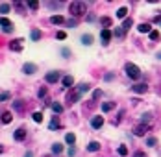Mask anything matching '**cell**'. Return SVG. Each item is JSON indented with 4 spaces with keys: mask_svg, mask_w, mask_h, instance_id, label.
<instances>
[{
    "mask_svg": "<svg viewBox=\"0 0 161 157\" xmlns=\"http://www.w3.org/2000/svg\"><path fill=\"white\" fill-rule=\"evenodd\" d=\"M115 35H117V37H122V35H124V30H122V28H117V30H115Z\"/></svg>",
    "mask_w": 161,
    "mask_h": 157,
    "instance_id": "cell-43",
    "label": "cell"
},
{
    "mask_svg": "<svg viewBox=\"0 0 161 157\" xmlns=\"http://www.w3.org/2000/svg\"><path fill=\"white\" fill-rule=\"evenodd\" d=\"M24 157H34V152H26V153H24Z\"/></svg>",
    "mask_w": 161,
    "mask_h": 157,
    "instance_id": "cell-49",
    "label": "cell"
},
{
    "mask_svg": "<svg viewBox=\"0 0 161 157\" xmlns=\"http://www.w3.org/2000/svg\"><path fill=\"white\" fill-rule=\"evenodd\" d=\"M30 37H31V41H39V39H41V31H39V30H31Z\"/></svg>",
    "mask_w": 161,
    "mask_h": 157,
    "instance_id": "cell-26",
    "label": "cell"
},
{
    "mask_svg": "<svg viewBox=\"0 0 161 157\" xmlns=\"http://www.w3.org/2000/svg\"><path fill=\"white\" fill-rule=\"evenodd\" d=\"M67 153H69V157H74V155H76V148H72V146H70Z\"/></svg>",
    "mask_w": 161,
    "mask_h": 157,
    "instance_id": "cell-45",
    "label": "cell"
},
{
    "mask_svg": "<svg viewBox=\"0 0 161 157\" xmlns=\"http://www.w3.org/2000/svg\"><path fill=\"white\" fill-rule=\"evenodd\" d=\"M137 30L141 31V33H148V35H150V31H152V26L146 24V22H143V24H139V26H137Z\"/></svg>",
    "mask_w": 161,
    "mask_h": 157,
    "instance_id": "cell-14",
    "label": "cell"
},
{
    "mask_svg": "<svg viewBox=\"0 0 161 157\" xmlns=\"http://www.w3.org/2000/svg\"><path fill=\"white\" fill-rule=\"evenodd\" d=\"M104 80H106V81H111V80H113V72H107V74L104 76Z\"/></svg>",
    "mask_w": 161,
    "mask_h": 157,
    "instance_id": "cell-47",
    "label": "cell"
},
{
    "mask_svg": "<svg viewBox=\"0 0 161 157\" xmlns=\"http://www.w3.org/2000/svg\"><path fill=\"white\" fill-rule=\"evenodd\" d=\"M126 15H128V9L126 7H121L119 11H117V17H119V19H126Z\"/></svg>",
    "mask_w": 161,
    "mask_h": 157,
    "instance_id": "cell-31",
    "label": "cell"
},
{
    "mask_svg": "<svg viewBox=\"0 0 161 157\" xmlns=\"http://www.w3.org/2000/svg\"><path fill=\"white\" fill-rule=\"evenodd\" d=\"M59 126H61V124H59L58 117H54V120L50 122V126H48V128H50V129H56V128H59Z\"/></svg>",
    "mask_w": 161,
    "mask_h": 157,
    "instance_id": "cell-32",
    "label": "cell"
},
{
    "mask_svg": "<svg viewBox=\"0 0 161 157\" xmlns=\"http://www.w3.org/2000/svg\"><path fill=\"white\" fill-rule=\"evenodd\" d=\"M67 26H69V28H74V26H76V20H74V19L67 20Z\"/></svg>",
    "mask_w": 161,
    "mask_h": 157,
    "instance_id": "cell-46",
    "label": "cell"
},
{
    "mask_svg": "<svg viewBox=\"0 0 161 157\" xmlns=\"http://www.w3.org/2000/svg\"><path fill=\"white\" fill-rule=\"evenodd\" d=\"M100 96H102V91H100V89H98V91H94V92H93V102H94V100H98Z\"/></svg>",
    "mask_w": 161,
    "mask_h": 157,
    "instance_id": "cell-41",
    "label": "cell"
},
{
    "mask_svg": "<svg viewBox=\"0 0 161 157\" xmlns=\"http://www.w3.org/2000/svg\"><path fill=\"white\" fill-rule=\"evenodd\" d=\"M22 72H24V74H35V72H37V65H35V63H24Z\"/></svg>",
    "mask_w": 161,
    "mask_h": 157,
    "instance_id": "cell-7",
    "label": "cell"
},
{
    "mask_svg": "<svg viewBox=\"0 0 161 157\" xmlns=\"http://www.w3.org/2000/svg\"><path fill=\"white\" fill-rule=\"evenodd\" d=\"M87 150H89V152H98V150H100V142L91 141V142H89V146H87Z\"/></svg>",
    "mask_w": 161,
    "mask_h": 157,
    "instance_id": "cell-17",
    "label": "cell"
},
{
    "mask_svg": "<svg viewBox=\"0 0 161 157\" xmlns=\"http://www.w3.org/2000/svg\"><path fill=\"white\" fill-rule=\"evenodd\" d=\"M113 107H115V103H113V102H104V103H102V111H104V113L111 111Z\"/></svg>",
    "mask_w": 161,
    "mask_h": 157,
    "instance_id": "cell-21",
    "label": "cell"
},
{
    "mask_svg": "<svg viewBox=\"0 0 161 157\" xmlns=\"http://www.w3.org/2000/svg\"><path fill=\"white\" fill-rule=\"evenodd\" d=\"M100 35H102V43H104V45H107V43L111 41V35H113V33H111V30H109V28H104Z\"/></svg>",
    "mask_w": 161,
    "mask_h": 157,
    "instance_id": "cell-8",
    "label": "cell"
},
{
    "mask_svg": "<svg viewBox=\"0 0 161 157\" xmlns=\"http://www.w3.org/2000/svg\"><path fill=\"white\" fill-rule=\"evenodd\" d=\"M11 118H13L11 113H4L2 115V124H9V122H11Z\"/></svg>",
    "mask_w": 161,
    "mask_h": 157,
    "instance_id": "cell-29",
    "label": "cell"
},
{
    "mask_svg": "<svg viewBox=\"0 0 161 157\" xmlns=\"http://www.w3.org/2000/svg\"><path fill=\"white\" fill-rule=\"evenodd\" d=\"M9 98H11V94H9V92H2V94H0V102H6Z\"/></svg>",
    "mask_w": 161,
    "mask_h": 157,
    "instance_id": "cell-38",
    "label": "cell"
},
{
    "mask_svg": "<svg viewBox=\"0 0 161 157\" xmlns=\"http://www.w3.org/2000/svg\"><path fill=\"white\" fill-rule=\"evenodd\" d=\"M50 22L52 24H63V22H65V19H63L61 15H52L50 17Z\"/></svg>",
    "mask_w": 161,
    "mask_h": 157,
    "instance_id": "cell-16",
    "label": "cell"
},
{
    "mask_svg": "<svg viewBox=\"0 0 161 157\" xmlns=\"http://www.w3.org/2000/svg\"><path fill=\"white\" fill-rule=\"evenodd\" d=\"M0 26H4V31L6 33H9V31L13 30V22L9 19H6V17H0Z\"/></svg>",
    "mask_w": 161,
    "mask_h": 157,
    "instance_id": "cell-6",
    "label": "cell"
},
{
    "mask_svg": "<svg viewBox=\"0 0 161 157\" xmlns=\"http://www.w3.org/2000/svg\"><path fill=\"white\" fill-rule=\"evenodd\" d=\"M76 89L80 91V94H83V92H87V91L91 89V85H89V83H80V85H78Z\"/></svg>",
    "mask_w": 161,
    "mask_h": 157,
    "instance_id": "cell-22",
    "label": "cell"
},
{
    "mask_svg": "<svg viewBox=\"0 0 161 157\" xmlns=\"http://www.w3.org/2000/svg\"><path fill=\"white\" fill-rule=\"evenodd\" d=\"M117 152H119L121 157H126L128 155V148H126V146H119V150H117Z\"/></svg>",
    "mask_w": 161,
    "mask_h": 157,
    "instance_id": "cell-36",
    "label": "cell"
},
{
    "mask_svg": "<svg viewBox=\"0 0 161 157\" xmlns=\"http://www.w3.org/2000/svg\"><path fill=\"white\" fill-rule=\"evenodd\" d=\"M56 37H58L59 41H63V39L67 37V33H65V31H58V33H56Z\"/></svg>",
    "mask_w": 161,
    "mask_h": 157,
    "instance_id": "cell-42",
    "label": "cell"
},
{
    "mask_svg": "<svg viewBox=\"0 0 161 157\" xmlns=\"http://www.w3.org/2000/svg\"><path fill=\"white\" fill-rule=\"evenodd\" d=\"M157 144V139L156 137H148L146 139V146H156Z\"/></svg>",
    "mask_w": 161,
    "mask_h": 157,
    "instance_id": "cell-37",
    "label": "cell"
},
{
    "mask_svg": "<svg viewBox=\"0 0 161 157\" xmlns=\"http://www.w3.org/2000/svg\"><path fill=\"white\" fill-rule=\"evenodd\" d=\"M82 45H85V46H91V45H93V35H89V33L82 35Z\"/></svg>",
    "mask_w": 161,
    "mask_h": 157,
    "instance_id": "cell-15",
    "label": "cell"
},
{
    "mask_svg": "<svg viewBox=\"0 0 161 157\" xmlns=\"http://www.w3.org/2000/svg\"><path fill=\"white\" fill-rule=\"evenodd\" d=\"M9 9H11V4H7V2L0 4V13H9Z\"/></svg>",
    "mask_w": 161,
    "mask_h": 157,
    "instance_id": "cell-24",
    "label": "cell"
},
{
    "mask_svg": "<svg viewBox=\"0 0 161 157\" xmlns=\"http://www.w3.org/2000/svg\"><path fill=\"white\" fill-rule=\"evenodd\" d=\"M132 91L137 92V94H145V92L148 91V85H146V83H137V85L132 87Z\"/></svg>",
    "mask_w": 161,
    "mask_h": 157,
    "instance_id": "cell-9",
    "label": "cell"
},
{
    "mask_svg": "<svg viewBox=\"0 0 161 157\" xmlns=\"http://www.w3.org/2000/svg\"><path fill=\"white\" fill-rule=\"evenodd\" d=\"M61 152H63V146H61V144L56 142V144L52 146V153H56V155H58V153H61Z\"/></svg>",
    "mask_w": 161,
    "mask_h": 157,
    "instance_id": "cell-28",
    "label": "cell"
},
{
    "mask_svg": "<svg viewBox=\"0 0 161 157\" xmlns=\"http://www.w3.org/2000/svg\"><path fill=\"white\" fill-rule=\"evenodd\" d=\"M13 137H15V141H24V139H26V129H24V128H19V129L13 133Z\"/></svg>",
    "mask_w": 161,
    "mask_h": 157,
    "instance_id": "cell-10",
    "label": "cell"
},
{
    "mask_svg": "<svg viewBox=\"0 0 161 157\" xmlns=\"http://www.w3.org/2000/svg\"><path fill=\"white\" fill-rule=\"evenodd\" d=\"M59 78H61V74H59L58 70H52V72H48V74L45 76L46 83H58V81H59Z\"/></svg>",
    "mask_w": 161,
    "mask_h": 157,
    "instance_id": "cell-5",
    "label": "cell"
},
{
    "mask_svg": "<svg viewBox=\"0 0 161 157\" xmlns=\"http://www.w3.org/2000/svg\"><path fill=\"white\" fill-rule=\"evenodd\" d=\"M61 56H63V57H69V56H70V50H69V48H63V50H61Z\"/></svg>",
    "mask_w": 161,
    "mask_h": 157,
    "instance_id": "cell-44",
    "label": "cell"
},
{
    "mask_svg": "<svg viewBox=\"0 0 161 157\" xmlns=\"http://www.w3.org/2000/svg\"><path fill=\"white\" fill-rule=\"evenodd\" d=\"M157 57H159V59H161V52H159V54H157Z\"/></svg>",
    "mask_w": 161,
    "mask_h": 157,
    "instance_id": "cell-52",
    "label": "cell"
},
{
    "mask_svg": "<svg viewBox=\"0 0 161 157\" xmlns=\"http://www.w3.org/2000/svg\"><path fill=\"white\" fill-rule=\"evenodd\" d=\"M100 24H102L104 28H109V26L113 24V20H111L109 17H102V19H100Z\"/></svg>",
    "mask_w": 161,
    "mask_h": 157,
    "instance_id": "cell-19",
    "label": "cell"
},
{
    "mask_svg": "<svg viewBox=\"0 0 161 157\" xmlns=\"http://www.w3.org/2000/svg\"><path fill=\"white\" fill-rule=\"evenodd\" d=\"M148 129H150L148 124H139V126H135V128H133V135H135V137H145V133Z\"/></svg>",
    "mask_w": 161,
    "mask_h": 157,
    "instance_id": "cell-4",
    "label": "cell"
},
{
    "mask_svg": "<svg viewBox=\"0 0 161 157\" xmlns=\"http://www.w3.org/2000/svg\"><path fill=\"white\" fill-rule=\"evenodd\" d=\"M132 24H133V20H132V19H126V20H124V24H122V30H124V31H126V30H130Z\"/></svg>",
    "mask_w": 161,
    "mask_h": 157,
    "instance_id": "cell-34",
    "label": "cell"
},
{
    "mask_svg": "<svg viewBox=\"0 0 161 157\" xmlns=\"http://www.w3.org/2000/svg\"><path fill=\"white\" fill-rule=\"evenodd\" d=\"M52 111L59 115V113H63V106H61V103H58V102H54L52 103Z\"/></svg>",
    "mask_w": 161,
    "mask_h": 157,
    "instance_id": "cell-23",
    "label": "cell"
},
{
    "mask_svg": "<svg viewBox=\"0 0 161 157\" xmlns=\"http://www.w3.org/2000/svg\"><path fill=\"white\" fill-rule=\"evenodd\" d=\"M48 7L50 9H58V7H61V2H48Z\"/></svg>",
    "mask_w": 161,
    "mask_h": 157,
    "instance_id": "cell-40",
    "label": "cell"
},
{
    "mask_svg": "<svg viewBox=\"0 0 161 157\" xmlns=\"http://www.w3.org/2000/svg\"><path fill=\"white\" fill-rule=\"evenodd\" d=\"M150 120H152V115L150 113H145L141 117V124H150Z\"/></svg>",
    "mask_w": 161,
    "mask_h": 157,
    "instance_id": "cell-27",
    "label": "cell"
},
{
    "mask_svg": "<svg viewBox=\"0 0 161 157\" xmlns=\"http://www.w3.org/2000/svg\"><path fill=\"white\" fill-rule=\"evenodd\" d=\"M133 157H146V153L139 150V152H135V153H133Z\"/></svg>",
    "mask_w": 161,
    "mask_h": 157,
    "instance_id": "cell-48",
    "label": "cell"
},
{
    "mask_svg": "<svg viewBox=\"0 0 161 157\" xmlns=\"http://www.w3.org/2000/svg\"><path fill=\"white\" fill-rule=\"evenodd\" d=\"M61 83H63V87L65 89H72V85H74V78L72 76H65L61 80Z\"/></svg>",
    "mask_w": 161,
    "mask_h": 157,
    "instance_id": "cell-12",
    "label": "cell"
},
{
    "mask_svg": "<svg viewBox=\"0 0 161 157\" xmlns=\"http://www.w3.org/2000/svg\"><path fill=\"white\" fill-rule=\"evenodd\" d=\"M20 43H22V41H13V43H9V50H13V52H20V50H22V45H20Z\"/></svg>",
    "mask_w": 161,
    "mask_h": 157,
    "instance_id": "cell-13",
    "label": "cell"
},
{
    "mask_svg": "<svg viewBox=\"0 0 161 157\" xmlns=\"http://www.w3.org/2000/svg\"><path fill=\"white\" fill-rule=\"evenodd\" d=\"M91 126H93L94 129H100L102 126H104V118H102V117H94V118L91 120Z\"/></svg>",
    "mask_w": 161,
    "mask_h": 157,
    "instance_id": "cell-11",
    "label": "cell"
},
{
    "mask_svg": "<svg viewBox=\"0 0 161 157\" xmlns=\"http://www.w3.org/2000/svg\"><path fill=\"white\" fill-rule=\"evenodd\" d=\"M157 94H159V96H161V87H157Z\"/></svg>",
    "mask_w": 161,
    "mask_h": 157,
    "instance_id": "cell-51",
    "label": "cell"
},
{
    "mask_svg": "<svg viewBox=\"0 0 161 157\" xmlns=\"http://www.w3.org/2000/svg\"><path fill=\"white\" fill-rule=\"evenodd\" d=\"M24 103H26V102H22V100L13 102V109H15V111H22V109H24Z\"/></svg>",
    "mask_w": 161,
    "mask_h": 157,
    "instance_id": "cell-20",
    "label": "cell"
},
{
    "mask_svg": "<svg viewBox=\"0 0 161 157\" xmlns=\"http://www.w3.org/2000/svg\"><path fill=\"white\" fill-rule=\"evenodd\" d=\"M31 118H34V122H37V124H39V122H43V113H39V111H37V113H34V115H31Z\"/></svg>",
    "mask_w": 161,
    "mask_h": 157,
    "instance_id": "cell-30",
    "label": "cell"
},
{
    "mask_svg": "<svg viewBox=\"0 0 161 157\" xmlns=\"http://www.w3.org/2000/svg\"><path fill=\"white\" fill-rule=\"evenodd\" d=\"M13 6H15V9H17L19 13H24V4H22V2H19V0H15V2H13Z\"/></svg>",
    "mask_w": 161,
    "mask_h": 157,
    "instance_id": "cell-25",
    "label": "cell"
},
{
    "mask_svg": "<svg viewBox=\"0 0 161 157\" xmlns=\"http://www.w3.org/2000/svg\"><path fill=\"white\" fill-rule=\"evenodd\" d=\"M37 96H39V98H45V96H46V87H41L39 92H37Z\"/></svg>",
    "mask_w": 161,
    "mask_h": 157,
    "instance_id": "cell-39",
    "label": "cell"
},
{
    "mask_svg": "<svg viewBox=\"0 0 161 157\" xmlns=\"http://www.w3.org/2000/svg\"><path fill=\"white\" fill-rule=\"evenodd\" d=\"M159 20H161V15H157V17L154 19V22H159Z\"/></svg>",
    "mask_w": 161,
    "mask_h": 157,
    "instance_id": "cell-50",
    "label": "cell"
},
{
    "mask_svg": "<svg viewBox=\"0 0 161 157\" xmlns=\"http://www.w3.org/2000/svg\"><path fill=\"white\" fill-rule=\"evenodd\" d=\"M150 39H152V41H159V39H161V35H159V31L152 30V31H150Z\"/></svg>",
    "mask_w": 161,
    "mask_h": 157,
    "instance_id": "cell-35",
    "label": "cell"
},
{
    "mask_svg": "<svg viewBox=\"0 0 161 157\" xmlns=\"http://www.w3.org/2000/svg\"><path fill=\"white\" fill-rule=\"evenodd\" d=\"M80 98H82V94H80V91L78 89H70V92L67 94V102L70 103H76V102H80Z\"/></svg>",
    "mask_w": 161,
    "mask_h": 157,
    "instance_id": "cell-3",
    "label": "cell"
},
{
    "mask_svg": "<svg viewBox=\"0 0 161 157\" xmlns=\"http://www.w3.org/2000/svg\"><path fill=\"white\" fill-rule=\"evenodd\" d=\"M65 142L72 146L74 142H76V135H74V133H67V135H65Z\"/></svg>",
    "mask_w": 161,
    "mask_h": 157,
    "instance_id": "cell-18",
    "label": "cell"
},
{
    "mask_svg": "<svg viewBox=\"0 0 161 157\" xmlns=\"http://www.w3.org/2000/svg\"><path fill=\"white\" fill-rule=\"evenodd\" d=\"M0 152H2V148H0Z\"/></svg>",
    "mask_w": 161,
    "mask_h": 157,
    "instance_id": "cell-53",
    "label": "cell"
},
{
    "mask_svg": "<svg viewBox=\"0 0 161 157\" xmlns=\"http://www.w3.org/2000/svg\"><path fill=\"white\" fill-rule=\"evenodd\" d=\"M124 70H126L128 78H132V80H139V78H141V68H139L137 65H133V63H126Z\"/></svg>",
    "mask_w": 161,
    "mask_h": 157,
    "instance_id": "cell-2",
    "label": "cell"
},
{
    "mask_svg": "<svg viewBox=\"0 0 161 157\" xmlns=\"http://www.w3.org/2000/svg\"><path fill=\"white\" fill-rule=\"evenodd\" d=\"M69 11H70L72 17H82V15H85V11H87V4L80 2V0H74V2H70V6H69Z\"/></svg>",
    "mask_w": 161,
    "mask_h": 157,
    "instance_id": "cell-1",
    "label": "cell"
},
{
    "mask_svg": "<svg viewBox=\"0 0 161 157\" xmlns=\"http://www.w3.org/2000/svg\"><path fill=\"white\" fill-rule=\"evenodd\" d=\"M28 7H30V9H34V11H35V9L39 7V2H37V0H28Z\"/></svg>",
    "mask_w": 161,
    "mask_h": 157,
    "instance_id": "cell-33",
    "label": "cell"
}]
</instances>
